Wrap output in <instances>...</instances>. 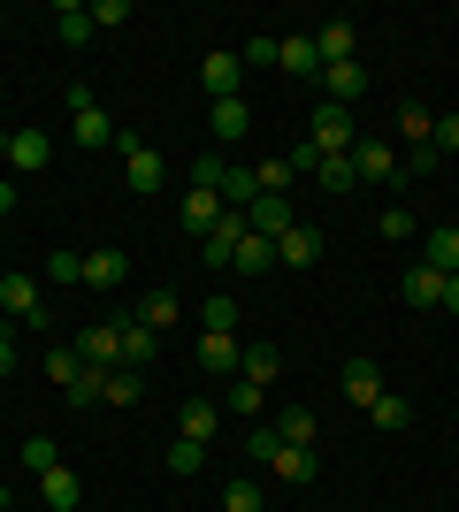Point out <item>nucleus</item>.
<instances>
[{
  "instance_id": "54",
  "label": "nucleus",
  "mask_w": 459,
  "mask_h": 512,
  "mask_svg": "<svg viewBox=\"0 0 459 512\" xmlns=\"http://www.w3.org/2000/svg\"><path fill=\"white\" fill-rule=\"evenodd\" d=\"M0 31H8V16H0Z\"/></svg>"
},
{
  "instance_id": "42",
  "label": "nucleus",
  "mask_w": 459,
  "mask_h": 512,
  "mask_svg": "<svg viewBox=\"0 0 459 512\" xmlns=\"http://www.w3.org/2000/svg\"><path fill=\"white\" fill-rule=\"evenodd\" d=\"M375 230L391 237V245H406V237H414V207H383V214H375Z\"/></svg>"
},
{
  "instance_id": "30",
  "label": "nucleus",
  "mask_w": 459,
  "mask_h": 512,
  "mask_svg": "<svg viewBox=\"0 0 459 512\" xmlns=\"http://www.w3.org/2000/svg\"><path fill=\"white\" fill-rule=\"evenodd\" d=\"M314 184H322V192H337V199H345L352 184H360V169H352V153H322V169H314Z\"/></svg>"
},
{
  "instance_id": "9",
  "label": "nucleus",
  "mask_w": 459,
  "mask_h": 512,
  "mask_svg": "<svg viewBox=\"0 0 459 512\" xmlns=\"http://www.w3.org/2000/svg\"><path fill=\"white\" fill-rule=\"evenodd\" d=\"M322 260V230L314 222H291L284 237H276V268H314Z\"/></svg>"
},
{
  "instance_id": "27",
  "label": "nucleus",
  "mask_w": 459,
  "mask_h": 512,
  "mask_svg": "<svg viewBox=\"0 0 459 512\" xmlns=\"http://www.w3.org/2000/svg\"><path fill=\"white\" fill-rule=\"evenodd\" d=\"M314 54H322V69H329V62H360V54H352V23H345V16L322 23V31H314Z\"/></svg>"
},
{
  "instance_id": "39",
  "label": "nucleus",
  "mask_w": 459,
  "mask_h": 512,
  "mask_svg": "<svg viewBox=\"0 0 459 512\" xmlns=\"http://www.w3.org/2000/svg\"><path fill=\"white\" fill-rule=\"evenodd\" d=\"M192 184H199V192H222V184H230V161H222V153H199V161H192Z\"/></svg>"
},
{
  "instance_id": "14",
  "label": "nucleus",
  "mask_w": 459,
  "mask_h": 512,
  "mask_svg": "<svg viewBox=\"0 0 459 512\" xmlns=\"http://www.w3.org/2000/svg\"><path fill=\"white\" fill-rule=\"evenodd\" d=\"M268 474H276V482H291V490H306V482L322 474V459H314V444H284L276 459H268Z\"/></svg>"
},
{
  "instance_id": "19",
  "label": "nucleus",
  "mask_w": 459,
  "mask_h": 512,
  "mask_svg": "<svg viewBox=\"0 0 459 512\" xmlns=\"http://www.w3.org/2000/svg\"><path fill=\"white\" fill-rule=\"evenodd\" d=\"M85 283L92 291H123V283H131V260L115 253V245H100V253H85Z\"/></svg>"
},
{
  "instance_id": "1",
  "label": "nucleus",
  "mask_w": 459,
  "mask_h": 512,
  "mask_svg": "<svg viewBox=\"0 0 459 512\" xmlns=\"http://www.w3.org/2000/svg\"><path fill=\"white\" fill-rule=\"evenodd\" d=\"M0 161H8L16 176H39L46 161H54V138L31 130V123H23V130H0Z\"/></svg>"
},
{
  "instance_id": "12",
  "label": "nucleus",
  "mask_w": 459,
  "mask_h": 512,
  "mask_svg": "<svg viewBox=\"0 0 459 512\" xmlns=\"http://www.w3.org/2000/svg\"><path fill=\"white\" fill-rule=\"evenodd\" d=\"M314 85H322V100L352 107V100H360V92H368V69H360V62H329L322 77H314Z\"/></svg>"
},
{
  "instance_id": "11",
  "label": "nucleus",
  "mask_w": 459,
  "mask_h": 512,
  "mask_svg": "<svg viewBox=\"0 0 459 512\" xmlns=\"http://www.w3.org/2000/svg\"><path fill=\"white\" fill-rule=\"evenodd\" d=\"M398 291H406V306H414V314H437V306H444V276H437V268H429V260H414Z\"/></svg>"
},
{
  "instance_id": "44",
  "label": "nucleus",
  "mask_w": 459,
  "mask_h": 512,
  "mask_svg": "<svg viewBox=\"0 0 459 512\" xmlns=\"http://www.w3.org/2000/svg\"><path fill=\"white\" fill-rule=\"evenodd\" d=\"M199 321L222 329V337H238V306H230V299H207V306H199Z\"/></svg>"
},
{
  "instance_id": "22",
  "label": "nucleus",
  "mask_w": 459,
  "mask_h": 512,
  "mask_svg": "<svg viewBox=\"0 0 459 512\" xmlns=\"http://www.w3.org/2000/svg\"><path fill=\"white\" fill-rule=\"evenodd\" d=\"M421 260H429L437 276H459V222H437V230L421 237Z\"/></svg>"
},
{
  "instance_id": "16",
  "label": "nucleus",
  "mask_w": 459,
  "mask_h": 512,
  "mask_svg": "<svg viewBox=\"0 0 459 512\" xmlns=\"http://www.w3.org/2000/svg\"><path fill=\"white\" fill-rule=\"evenodd\" d=\"M238 77H245V62H238V54H222V46L199 62V85L215 92V100H238Z\"/></svg>"
},
{
  "instance_id": "46",
  "label": "nucleus",
  "mask_w": 459,
  "mask_h": 512,
  "mask_svg": "<svg viewBox=\"0 0 459 512\" xmlns=\"http://www.w3.org/2000/svg\"><path fill=\"white\" fill-rule=\"evenodd\" d=\"M100 23H131V0H92V31Z\"/></svg>"
},
{
  "instance_id": "10",
  "label": "nucleus",
  "mask_w": 459,
  "mask_h": 512,
  "mask_svg": "<svg viewBox=\"0 0 459 512\" xmlns=\"http://www.w3.org/2000/svg\"><path fill=\"white\" fill-rule=\"evenodd\" d=\"M245 230L253 237H284L291 230V192H261L253 207H245Z\"/></svg>"
},
{
  "instance_id": "29",
  "label": "nucleus",
  "mask_w": 459,
  "mask_h": 512,
  "mask_svg": "<svg viewBox=\"0 0 459 512\" xmlns=\"http://www.w3.org/2000/svg\"><path fill=\"white\" fill-rule=\"evenodd\" d=\"M230 268H238V276H268V268H276V237H253V230H245V245H238Z\"/></svg>"
},
{
  "instance_id": "33",
  "label": "nucleus",
  "mask_w": 459,
  "mask_h": 512,
  "mask_svg": "<svg viewBox=\"0 0 459 512\" xmlns=\"http://www.w3.org/2000/svg\"><path fill=\"white\" fill-rule=\"evenodd\" d=\"M77 375H85V360H77V344H54V352H46V383H54V390H69Z\"/></svg>"
},
{
  "instance_id": "53",
  "label": "nucleus",
  "mask_w": 459,
  "mask_h": 512,
  "mask_svg": "<svg viewBox=\"0 0 459 512\" xmlns=\"http://www.w3.org/2000/svg\"><path fill=\"white\" fill-rule=\"evenodd\" d=\"M437 314H452V321H459V276H444V306H437Z\"/></svg>"
},
{
  "instance_id": "7",
  "label": "nucleus",
  "mask_w": 459,
  "mask_h": 512,
  "mask_svg": "<svg viewBox=\"0 0 459 512\" xmlns=\"http://www.w3.org/2000/svg\"><path fill=\"white\" fill-rule=\"evenodd\" d=\"M238 245H245V214H222L215 230L199 237V260H207V268H230V260H238Z\"/></svg>"
},
{
  "instance_id": "31",
  "label": "nucleus",
  "mask_w": 459,
  "mask_h": 512,
  "mask_svg": "<svg viewBox=\"0 0 459 512\" xmlns=\"http://www.w3.org/2000/svg\"><path fill=\"white\" fill-rule=\"evenodd\" d=\"M276 436H284V444H314V436H322L314 406H284V413H276Z\"/></svg>"
},
{
  "instance_id": "49",
  "label": "nucleus",
  "mask_w": 459,
  "mask_h": 512,
  "mask_svg": "<svg viewBox=\"0 0 459 512\" xmlns=\"http://www.w3.org/2000/svg\"><path fill=\"white\" fill-rule=\"evenodd\" d=\"M238 62H253V69H268V62H276V39H245V54H238Z\"/></svg>"
},
{
  "instance_id": "28",
  "label": "nucleus",
  "mask_w": 459,
  "mask_h": 512,
  "mask_svg": "<svg viewBox=\"0 0 459 512\" xmlns=\"http://www.w3.org/2000/svg\"><path fill=\"white\" fill-rule=\"evenodd\" d=\"M368 421L383 428V436H398V428H414V398H398V390H383V398L368 406Z\"/></svg>"
},
{
  "instance_id": "23",
  "label": "nucleus",
  "mask_w": 459,
  "mask_h": 512,
  "mask_svg": "<svg viewBox=\"0 0 459 512\" xmlns=\"http://www.w3.org/2000/svg\"><path fill=\"white\" fill-rule=\"evenodd\" d=\"M54 39H62V46L92 39V0H62V8H54Z\"/></svg>"
},
{
  "instance_id": "48",
  "label": "nucleus",
  "mask_w": 459,
  "mask_h": 512,
  "mask_svg": "<svg viewBox=\"0 0 459 512\" xmlns=\"http://www.w3.org/2000/svg\"><path fill=\"white\" fill-rule=\"evenodd\" d=\"M253 176H261V192H284V184H291V161H261Z\"/></svg>"
},
{
  "instance_id": "43",
  "label": "nucleus",
  "mask_w": 459,
  "mask_h": 512,
  "mask_svg": "<svg viewBox=\"0 0 459 512\" xmlns=\"http://www.w3.org/2000/svg\"><path fill=\"white\" fill-rule=\"evenodd\" d=\"M46 283H85V253H46Z\"/></svg>"
},
{
  "instance_id": "47",
  "label": "nucleus",
  "mask_w": 459,
  "mask_h": 512,
  "mask_svg": "<svg viewBox=\"0 0 459 512\" xmlns=\"http://www.w3.org/2000/svg\"><path fill=\"white\" fill-rule=\"evenodd\" d=\"M437 161H444L437 146H414V153H406V161H398V169H406V176H429V169H437Z\"/></svg>"
},
{
  "instance_id": "17",
  "label": "nucleus",
  "mask_w": 459,
  "mask_h": 512,
  "mask_svg": "<svg viewBox=\"0 0 459 512\" xmlns=\"http://www.w3.org/2000/svg\"><path fill=\"white\" fill-rule=\"evenodd\" d=\"M345 398H352V406H375V398H383V367H375L368 352H352V360H345Z\"/></svg>"
},
{
  "instance_id": "56",
  "label": "nucleus",
  "mask_w": 459,
  "mask_h": 512,
  "mask_svg": "<svg viewBox=\"0 0 459 512\" xmlns=\"http://www.w3.org/2000/svg\"><path fill=\"white\" fill-rule=\"evenodd\" d=\"M0 276H8V268H0Z\"/></svg>"
},
{
  "instance_id": "6",
  "label": "nucleus",
  "mask_w": 459,
  "mask_h": 512,
  "mask_svg": "<svg viewBox=\"0 0 459 512\" xmlns=\"http://www.w3.org/2000/svg\"><path fill=\"white\" fill-rule=\"evenodd\" d=\"M352 169H360V184H406L398 153H391V146H375V138H352Z\"/></svg>"
},
{
  "instance_id": "25",
  "label": "nucleus",
  "mask_w": 459,
  "mask_h": 512,
  "mask_svg": "<svg viewBox=\"0 0 459 512\" xmlns=\"http://www.w3.org/2000/svg\"><path fill=\"white\" fill-rule=\"evenodd\" d=\"M245 383H261V390H276V375H284V352L276 344H245V367H238Z\"/></svg>"
},
{
  "instance_id": "32",
  "label": "nucleus",
  "mask_w": 459,
  "mask_h": 512,
  "mask_svg": "<svg viewBox=\"0 0 459 512\" xmlns=\"http://www.w3.org/2000/svg\"><path fill=\"white\" fill-rule=\"evenodd\" d=\"M398 130H406V146H429V138H437V115H429L421 100H406L398 107Z\"/></svg>"
},
{
  "instance_id": "41",
  "label": "nucleus",
  "mask_w": 459,
  "mask_h": 512,
  "mask_svg": "<svg viewBox=\"0 0 459 512\" xmlns=\"http://www.w3.org/2000/svg\"><path fill=\"white\" fill-rule=\"evenodd\" d=\"M199 467H207V444L176 436V444H169V474H199Z\"/></svg>"
},
{
  "instance_id": "58",
  "label": "nucleus",
  "mask_w": 459,
  "mask_h": 512,
  "mask_svg": "<svg viewBox=\"0 0 459 512\" xmlns=\"http://www.w3.org/2000/svg\"><path fill=\"white\" fill-rule=\"evenodd\" d=\"M452 413H459V406H452Z\"/></svg>"
},
{
  "instance_id": "13",
  "label": "nucleus",
  "mask_w": 459,
  "mask_h": 512,
  "mask_svg": "<svg viewBox=\"0 0 459 512\" xmlns=\"http://www.w3.org/2000/svg\"><path fill=\"white\" fill-rule=\"evenodd\" d=\"M176 428H184L192 444H215L222 436V406L215 398H184V406H176Z\"/></svg>"
},
{
  "instance_id": "24",
  "label": "nucleus",
  "mask_w": 459,
  "mask_h": 512,
  "mask_svg": "<svg viewBox=\"0 0 459 512\" xmlns=\"http://www.w3.org/2000/svg\"><path fill=\"white\" fill-rule=\"evenodd\" d=\"M69 138H77V146H108V138H115L108 107H100V100H92V107H77V115H69Z\"/></svg>"
},
{
  "instance_id": "36",
  "label": "nucleus",
  "mask_w": 459,
  "mask_h": 512,
  "mask_svg": "<svg viewBox=\"0 0 459 512\" xmlns=\"http://www.w3.org/2000/svg\"><path fill=\"white\" fill-rule=\"evenodd\" d=\"M138 321H146V329H176V291H146V299H138Z\"/></svg>"
},
{
  "instance_id": "26",
  "label": "nucleus",
  "mask_w": 459,
  "mask_h": 512,
  "mask_svg": "<svg viewBox=\"0 0 459 512\" xmlns=\"http://www.w3.org/2000/svg\"><path fill=\"white\" fill-rule=\"evenodd\" d=\"M153 352H161V337L138 314H123V367H153Z\"/></svg>"
},
{
  "instance_id": "18",
  "label": "nucleus",
  "mask_w": 459,
  "mask_h": 512,
  "mask_svg": "<svg viewBox=\"0 0 459 512\" xmlns=\"http://www.w3.org/2000/svg\"><path fill=\"white\" fill-rule=\"evenodd\" d=\"M207 130H215V146H238L245 130H253V107L245 100H215L207 107Z\"/></svg>"
},
{
  "instance_id": "20",
  "label": "nucleus",
  "mask_w": 459,
  "mask_h": 512,
  "mask_svg": "<svg viewBox=\"0 0 459 512\" xmlns=\"http://www.w3.org/2000/svg\"><path fill=\"white\" fill-rule=\"evenodd\" d=\"M276 69H284V77H322V54H314V39H306V31L276 39Z\"/></svg>"
},
{
  "instance_id": "38",
  "label": "nucleus",
  "mask_w": 459,
  "mask_h": 512,
  "mask_svg": "<svg viewBox=\"0 0 459 512\" xmlns=\"http://www.w3.org/2000/svg\"><path fill=\"white\" fill-rule=\"evenodd\" d=\"M261 406H268V390L238 375V383H230V413H238V421H261Z\"/></svg>"
},
{
  "instance_id": "55",
  "label": "nucleus",
  "mask_w": 459,
  "mask_h": 512,
  "mask_svg": "<svg viewBox=\"0 0 459 512\" xmlns=\"http://www.w3.org/2000/svg\"><path fill=\"white\" fill-rule=\"evenodd\" d=\"M0 512H8V497H0Z\"/></svg>"
},
{
  "instance_id": "4",
  "label": "nucleus",
  "mask_w": 459,
  "mask_h": 512,
  "mask_svg": "<svg viewBox=\"0 0 459 512\" xmlns=\"http://www.w3.org/2000/svg\"><path fill=\"white\" fill-rule=\"evenodd\" d=\"M0 306H8V321H23V329H46V299H39V276H0Z\"/></svg>"
},
{
  "instance_id": "52",
  "label": "nucleus",
  "mask_w": 459,
  "mask_h": 512,
  "mask_svg": "<svg viewBox=\"0 0 459 512\" xmlns=\"http://www.w3.org/2000/svg\"><path fill=\"white\" fill-rule=\"evenodd\" d=\"M8 375H16V337L0 329V383H8Z\"/></svg>"
},
{
  "instance_id": "59",
  "label": "nucleus",
  "mask_w": 459,
  "mask_h": 512,
  "mask_svg": "<svg viewBox=\"0 0 459 512\" xmlns=\"http://www.w3.org/2000/svg\"><path fill=\"white\" fill-rule=\"evenodd\" d=\"M261 512H268V505H261Z\"/></svg>"
},
{
  "instance_id": "35",
  "label": "nucleus",
  "mask_w": 459,
  "mask_h": 512,
  "mask_svg": "<svg viewBox=\"0 0 459 512\" xmlns=\"http://www.w3.org/2000/svg\"><path fill=\"white\" fill-rule=\"evenodd\" d=\"M62 398H69V406H108V375H100V367H85V375H77Z\"/></svg>"
},
{
  "instance_id": "2",
  "label": "nucleus",
  "mask_w": 459,
  "mask_h": 512,
  "mask_svg": "<svg viewBox=\"0 0 459 512\" xmlns=\"http://www.w3.org/2000/svg\"><path fill=\"white\" fill-rule=\"evenodd\" d=\"M77 360L100 367V375H115V367H123V321H92V329H77Z\"/></svg>"
},
{
  "instance_id": "21",
  "label": "nucleus",
  "mask_w": 459,
  "mask_h": 512,
  "mask_svg": "<svg viewBox=\"0 0 459 512\" xmlns=\"http://www.w3.org/2000/svg\"><path fill=\"white\" fill-rule=\"evenodd\" d=\"M39 497H46L54 512H77V505H85V482H77V467H46V474H39Z\"/></svg>"
},
{
  "instance_id": "57",
  "label": "nucleus",
  "mask_w": 459,
  "mask_h": 512,
  "mask_svg": "<svg viewBox=\"0 0 459 512\" xmlns=\"http://www.w3.org/2000/svg\"><path fill=\"white\" fill-rule=\"evenodd\" d=\"M0 451H8V444H0Z\"/></svg>"
},
{
  "instance_id": "34",
  "label": "nucleus",
  "mask_w": 459,
  "mask_h": 512,
  "mask_svg": "<svg viewBox=\"0 0 459 512\" xmlns=\"http://www.w3.org/2000/svg\"><path fill=\"white\" fill-rule=\"evenodd\" d=\"M146 398V367H115L108 375V406H138Z\"/></svg>"
},
{
  "instance_id": "5",
  "label": "nucleus",
  "mask_w": 459,
  "mask_h": 512,
  "mask_svg": "<svg viewBox=\"0 0 459 512\" xmlns=\"http://www.w3.org/2000/svg\"><path fill=\"white\" fill-rule=\"evenodd\" d=\"M306 138L322 153H352V107H337V100H322L314 115H306Z\"/></svg>"
},
{
  "instance_id": "15",
  "label": "nucleus",
  "mask_w": 459,
  "mask_h": 512,
  "mask_svg": "<svg viewBox=\"0 0 459 512\" xmlns=\"http://www.w3.org/2000/svg\"><path fill=\"white\" fill-rule=\"evenodd\" d=\"M176 214H184V230H192V237H207L230 207H222V192H199V184H184V207H176Z\"/></svg>"
},
{
  "instance_id": "51",
  "label": "nucleus",
  "mask_w": 459,
  "mask_h": 512,
  "mask_svg": "<svg viewBox=\"0 0 459 512\" xmlns=\"http://www.w3.org/2000/svg\"><path fill=\"white\" fill-rule=\"evenodd\" d=\"M23 207V184H16V176H0V214H16Z\"/></svg>"
},
{
  "instance_id": "50",
  "label": "nucleus",
  "mask_w": 459,
  "mask_h": 512,
  "mask_svg": "<svg viewBox=\"0 0 459 512\" xmlns=\"http://www.w3.org/2000/svg\"><path fill=\"white\" fill-rule=\"evenodd\" d=\"M429 146H437V153L459 146V115H437V138H429Z\"/></svg>"
},
{
  "instance_id": "8",
  "label": "nucleus",
  "mask_w": 459,
  "mask_h": 512,
  "mask_svg": "<svg viewBox=\"0 0 459 512\" xmlns=\"http://www.w3.org/2000/svg\"><path fill=\"white\" fill-rule=\"evenodd\" d=\"M245 367V344L222 337V329H199V375H238Z\"/></svg>"
},
{
  "instance_id": "3",
  "label": "nucleus",
  "mask_w": 459,
  "mask_h": 512,
  "mask_svg": "<svg viewBox=\"0 0 459 512\" xmlns=\"http://www.w3.org/2000/svg\"><path fill=\"white\" fill-rule=\"evenodd\" d=\"M115 146H123V184H131L138 199L161 192V176H169L161 169V146H146V138H115Z\"/></svg>"
},
{
  "instance_id": "37",
  "label": "nucleus",
  "mask_w": 459,
  "mask_h": 512,
  "mask_svg": "<svg viewBox=\"0 0 459 512\" xmlns=\"http://www.w3.org/2000/svg\"><path fill=\"white\" fill-rule=\"evenodd\" d=\"M276 451H284V436H276V421H253V428H245V459H261V467H268Z\"/></svg>"
},
{
  "instance_id": "40",
  "label": "nucleus",
  "mask_w": 459,
  "mask_h": 512,
  "mask_svg": "<svg viewBox=\"0 0 459 512\" xmlns=\"http://www.w3.org/2000/svg\"><path fill=\"white\" fill-rule=\"evenodd\" d=\"M16 459H23V467H31V482H39L46 467H62V451L46 444V436H31V444H16Z\"/></svg>"
},
{
  "instance_id": "45",
  "label": "nucleus",
  "mask_w": 459,
  "mask_h": 512,
  "mask_svg": "<svg viewBox=\"0 0 459 512\" xmlns=\"http://www.w3.org/2000/svg\"><path fill=\"white\" fill-rule=\"evenodd\" d=\"M284 161H291V176H314V169H322V146H314V138H306V146H291Z\"/></svg>"
}]
</instances>
